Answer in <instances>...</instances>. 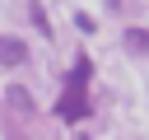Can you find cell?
I'll use <instances>...</instances> for the list:
<instances>
[{
    "label": "cell",
    "mask_w": 149,
    "mask_h": 140,
    "mask_svg": "<svg viewBox=\"0 0 149 140\" xmlns=\"http://www.w3.org/2000/svg\"><path fill=\"white\" fill-rule=\"evenodd\" d=\"M126 51L144 56V51H149V33H144V28H126Z\"/></svg>",
    "instance_id": "obj_3"
},
{
    "label": "cell",
    "mask_w": 149,
    "mask_h": 140,
    "mask_svg": "<svg viewBox=\"0 0 149 140\" xmlns=\"http://www.w3.org/2000/svg\"><path fill=\"white\" fill-rule=\"evenodd\" d=\"M28 61V47L19 37H0V65H23Z\"/></svg>",
    "instance_id": "obj_2"
},
{
    "label": "cell",
    "mask_w": 149,
    "mask_h": 140,
    "mask_svg": "<svg viewBox=\"0 0 149 140\" xmlns=\"http://www.w3.org/2000/svg\"><path fill=\"white\" fill-rule=\"evenodd\" d=\"M56 112H61L65 121H79V117H88V98H84V84H70Z\"/></svg>",
    "instance_id": "obj_1"
},
{
    "label": "cell",
    "mask_w": 149,
    "mask_h": 140,
    "mask_svg": "<svg viewBox=\"0 0 149 140\" xmlns=\"http://www.w3.org/2000/svg\"><path fill=\"white\" fill-rule=\"evenodd\" d=\"M9 107H14L19 117H28V112H33V103H28V89H9Z\"/></svg>",
    "instance_id": "obj_4"
},
{
    "label": "cell",
    "mask_w": 149,
    "mask_h": 140,
    "mask_svg": "<svg viewBox=\"0 0 149 140\" xmlns=\"http://www.w3.org/2000/svg\"><path fill=\"white\" fill-rule=\"evenodd\" d=\"M33 19H37V33H42V37H51V28H47V9H42L37 0H33Z\"/></svg>",
    "instance_id": "obj_5"
}]
</instances>
